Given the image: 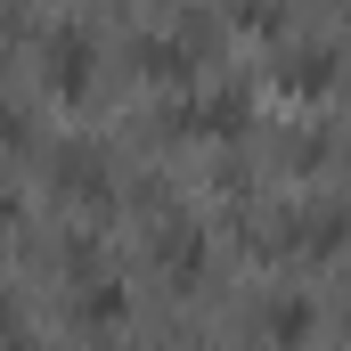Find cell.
<instances>
[{
    "instance_id": "1",
    "label": "cell",
    "mask_w": 351,
    "mask_h": 351,
    "mask_svg": "<svg viewBox=\"0 0 351 351\" xmlns=\"http://www.w3.org/2000/svg\"><path fill=\"white\" fill-rule=\"evenodd\" d=\"M82 82H90V41L66 25V33H49V90L58 98H82Z\"/></svg>"
},
{
    "instance_id": "2",
    "label": "cell",
    "mask_w": 351,
    "mask_h": 351,
    "mask_svg": "<svg viewBox=\"0 0 351 351\" xmlns=\"http://www.w3.org/2000/svg\"><path fill=\"white\" fill-rule=\"evenodd\" d=\"M58 188H66V196H106V164H98L90 147H66V164H58Z\"/></svg>"
},
{
    "instance_id": "3",
    "label": "cell",
    "mask_w": 351,
    "mask_h": 351,
    "mask_svg": "<svg viewBox=\"0 0 351 351\" xmlns=\"http://www.w3.org/2000/svg\"><path fill=\"white\" fill-rule=\"evenodd\" d=\"M327 82H335V58H327V49H302V58H286V90H294V98H319Z\"/></svg>"
},
{
    "instance_id": "4",
    "label": "cell",
    "mask_w": 351,
    "mask_h": 351,
    "mask_svg": "<svg viewBox=\"0 0 351 351\" xmlns=\"http://www.w3.org/2000/svg\"><path fill=\"white\" fill-rule=\"evenodd\" d=\"M180 123H188V131H237V123H245V106H237V98H204V106H188Z\"/></svg>"
},
{
    "instance_id": "5",
    "label": "cell",
    "mask_w": 351,
    "mask_h": 351,
    "mask_svg": "<svg viewBox=\"0 0 351 351\" xmlns=\"http://www.w3.org/2000/svg\"><path fill=\"white\" fill-rule=\"evenodd\" d=\"M262 327L278 335V343H294V335H311V302H269V311H262Z\"/></svg>"
},
{
    "instance_id": "6",
    "label": "cell",
    "mask_w": 351,
    "mask_h": 351,
    "mask_svg": "<svg viewBox=\"0 0 351 351\" xmlns=\"http://www.w3.org/2000/svg\"><path fill=\"white\" fill-rule=\"evenodd\" d=\"M343 237H351V213H319V229H311L302 245H311V254H335Z\"/></svg>"
},
{
    "instance_id": "7",
    "label": "cell",
    "mask_w": 351,
    "mask_h": 351,
    "mask_svg": "<svg viewBox=\"0 0 351 351\" xmlns=\"http://www.w3.org/2000/svg\"><path fill=\"white\" fill-rule=\"evenodd\" d=\"M82 319H98V327H114V319H123V294H114V286H98V294H82Z\"/></svg>"
},
{
    "instance_id": "8",
    "label": "cell",
    "mask_w": 351,
    "mask_h": 351,
    "mask_svg": "<svg viewBox=\"0 0 351 351\" xmlns=\"http://www.w3.org/2000/svg\"><path fill=\"white\" fill-rule=\"evenodd\" d=\"M0 213H8V180H0Z\"/></svg>"
}]
</instances>
